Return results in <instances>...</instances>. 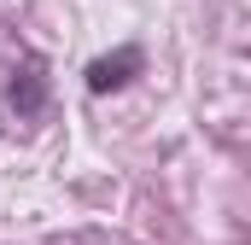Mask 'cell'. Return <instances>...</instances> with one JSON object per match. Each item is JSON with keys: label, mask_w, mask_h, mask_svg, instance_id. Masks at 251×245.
Here are the masks:
<instances>
[{"label": "cell", "mask_w": 251, "mask_h": 245, "mask_svg": "<svg viewBox=\"0 0 251 245\" xmlns=\"http://www.w3.org/2000/svg\"><path fill=\"white\" fill-rule=\"evenodd\" d=\"M6 99H12L18 122H35L41 111H47V64L41 59H18L12 82H6Z\"/></svg>", "instance_id": "1"}, {"label": "cell", "mask_w": 251, "mask_h": 245, "mask_svg": "<svg viewBox=\"0 0 251 245\" xmlns=\"http://www.w3.org/2000/svg\"><path fill=\"white\" fill-rule=\"evenodd\" d=\"M140 70H146V53H140V47H117V53H105V59L88 64V94H117V88H128Z\"/></svg>", "instance_id": "2"}]
</instances>
